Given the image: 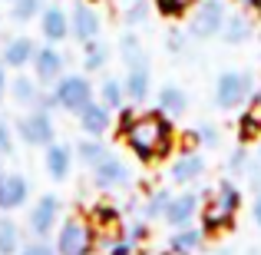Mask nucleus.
Wrapping results in <instances>:
<instances>
[{"mask_svg": "<svg viewBox=\"0 0 261 255\" xmlns=\"http://www.w3.org/2000/svg\"><path fill=\"white\" fill-rule=\"evenodd\" d=\"M122 140L139 159H162L172 149V126L162 113H139L122 129Z\"/></svg>", "mask_w": 261, "mask_h": 255, "instance_id": "1", "label": "nucleus"}, {"mask_svg": "<svg viewBox=\"0 0 261 255\" xmlns=\"http://www.w3.org/2000/svg\"><path fill=\"white\" fill-rule=\"evenodd\" d=\"M238 205H242V192H238L231 182H222L208 199H205V209H202L205 232H218V229H225V225H231Z\"/></svg>", "mask_w": 261, "mask_h": 255, "instance_id": "2", "label": "nucleus"}, {"mask_svg": "<svg viewBox=\"0 0 261 255\" xmlns=\"http://www.w3.org/2000/svg\"><path fill=\"white\" fill-rule=\"evenodd\" d=\"M255 93V77L248 70H225L215 80V106L218 109H238Z\"/></svg>", "mask_w": 261, "mask_h": 255, "instance_id": "3", "label": "nucleus"}, {"mask_svg": "<svg viewBox=\"0 0 261 255\" xmlns=\"http://www.w3.org/2000/svg\"><path fill=\"white\" fill-rule=\"evenodd\" d=\"M96 236H93V222L83 216H70L57 232V255H93Z\"/></svg>", "mask_w": 261, "mask_h": 255, "instance_id": "4", "label": "nucleus"}, {"mask_svg": "<svg viewBox=\"0 0 261 255\" xmlns=\"http://www.w3.org/2000/svg\"><path fill=\"white\" fill-rule=\"evenodd\" d=\"M50 96H53V106L66 109V113H80L86 103H93V83L80 73H63L53 83Z\"/></svg>", "mask_w": 261, "mask_h": 255, "instance_id": "5", "label": "nucleus"}, {"mask_svg": "<svg viewBox=\"0 0 261 255\" xmlns=\"http://www.w3.org/2000/svg\"><path fill=\"white\" fill-rule=\"evenodd\" d=\"M17 133L27 146H40L46 149L50 143H57V126H53L50 109H27L17 120Z\"/></svg>", "mask_w": 261, "mask_h": 255, "instance_id": "6", "label": "nucleus"}, {"mask_svg": "<svg viewBox=\"0 0 261 255\" xmlns=\"http://www.w3.org/2000/svg\"><path fill=\"white\" fill-rule=\"evenodd\" d=\"M225 17H228V13H225L222 0H205L189 20V37L192 40H208V37H215V33H222Z\"/></svg>", "mask_w": 261, "mask_h": 255, "instance_id": "7", "label": "nucleus"}, {"mask_svg": "<svg viewBox=\"0 0 261 255\" xmlns=\"http://www.w3.org/2000/svg\"><path fill=\"white\" fill-rule=\"evenodd\" d=\"M57 222H60V199L53 196V192H46V196H40L37 202H33L27 229H30L33 239H50V232L57 229Z\"/></svg>", "mask_w": 261, "mask_h": 255, "instance_id": "8", "label": "nucleus"}, {"mask_svg": "<svg viewBox=\"0 0 261 255\" xmlns=\"http://www.w3.org/2000/svg\"><path fill=\"white\" fill-rule=\"evenodd\" d=\"M30 66H33V80H37L40 86H53L60 77H63L66 60H63V53H60L53 43H46V47H37Z\"/></svg>", "mask_w": 261, "mask_h": 255, "instance_id": "9", "label": "nucleus"}, {"mask_svg": "<svg viewBox=\"0 0 261 255\" xmlns=\"http://www.w3.org/2000/svg\"><path fill=\"white\" fill-rule=\"evenodd\" d=\"M93 182H96V189H119V186H126L129 179H133V172H129V166L119 159V156H113L109 153L102 163H96L93 169Z\"/></svg>", "mask_w": 261, "mask_h": 255, "instance_id": "10", "label": "nucleus"}, {"mask_svg": "<svg viewBox=\"0 0 261 255\" xmlns=\"http://www.w3.org/2000/svg\"><path fill=\"white\" fill-rule=\"evenodd\" d=\"M198 192H178V196L169 199V205H166V222L172 225V229H189L192 225V219L198 216Z\"/></svg>", "mask_w": 261, "mask_h": 255, "instance_id": "11", "label": "nucleus"}, {"mask_svg": "<svg viewBox=\"0 0 261 255\" xmlns=\"http://www.w3.org/2000/svg\"><path fill=\"white\" fill-rule=\"evenodd\" d=\"M70 37L80 40V43H89V40L99 37V13H96L86 0H80L70 10Z\"/></svg>", "mask_w": 261, "mask_h": 255, "instance_id": "12", "label": "nucleus"}, {"mask_svg": "<svg viewBox=\"0 0 261 255\" xmlns=\"http://www.w3.org/2000/svg\"><path fill=\"white\" fill-rule=\"evenodd\" d=\"M30 196V182L20 172H4L0 176V212H13L20 205H27Z\"/></svg>", "mask_w": 261, "mask_h": 255, "instance_id": "13", "label": "nucleus"}, {"mask_svg": "<svg viewBox=\"0 0 261 255\" xmlns=\"http://www.w3.org/2000/svg\"><path fill=\"white\" fill-rule=\"evenodd\" d=\"M40 33L46 43H63L70 37V13L63 7H43L40 10Z\"/></svg>", "mask_w": 261, "mask_h": 255, "instance_id": "14", "label": "nucleus"}, {"mask_svg": "<svg viewBox=\"0 0 261 255\" xmlns=\"http://www.w3.org/2000/svg\"><path fill=\"white\" fill-rule=\"evenodd\" d=\"M76 116H80V126H83V133H86V136H102L109 126H113V109H109L102 100L86 103V106L80 109Z\"/></svg>", "mask_w": 261, "mask_h": 255, "instance_id": "15", "label": "nucleus"}, {"mask_svg": "<svg viewBox=\"0 0 261 255\" xmlns=\"http://www.w3.org/2000/svg\"><path fill=\"white\" fill-rule=\"evenodd\" d=\"M33 53H37V43L30 37H13L4 43V53H0V63L10 66V70H23V66L33 63Z\"/></svg>", "mask_w": 261, "mask_h": 255, "instance_id": "16", "label": "nucleus"}, {"mask_svg": "<svg viewBox=\"0 0 261 255\" xmlns=\"http://www.w3.org/2000/svg\"><path fill=\"white\" fill-rule=\"evenodd\" d=\"M43 166H46V176L53 182H63L73 169V149L66 143H50L46 146V156H43Z\"/></svg>", "mask_w": 261, "mask_h": 255, "instance_id": "17", "label": "nucleus"}, {"mask_svg": "<svg viewBox=\"0 0 261 255\" xmlns=\"http://www.w3.org/2000/svg\"><path fill=\"white\" fill-rule=\"evenodd\" d=\"M149 86H152V77H149V60H146V63L126 66L122 89H126V100H129V103H142V100L149 96Z\"/></svg>", "mask_w": 261, "mask_h": 255, "instance_id": "18", "label": "nucleus"}, {"mask_svg": "<svg viewBox=\"0 0 261 255\" xmlns=\"http://www.w3.org/2000/svg\"><path fill=\"white\" fill-rule=\"evenodd\" d=\"M202 176H205V159L198 153H182L172 163V169H169V179H172L175 186H189V182H195V179H202Z\"/></svg>", "mask_w": 261, "mask_h": 255, "instance_id": "19", "label": "nucleus"}, {"mask_svg": "<svg viewBox=\"0 0 261 255\" xmlns=\"http://www.w3.org/2000/svg\"><path fill=\"white\" fill-rule=\"evenodd\" d=\"M185 109H189V96H185L182 86L166 83L159 89V113L162 116H182Z\"/></svg>", "mask_w": 261, "mask_h": 255, "instance_id": "20", "label": "nucleus"}, {"mask_svg": "<svg viewBox=\"0 0 261 255\" xmlns=\"http://www.w3.org/2000/svg\"><path fill=\"white\" fill-rule=\"evenodd\" d=\"M20 249H23V232L10 219V212H4L0 216V255H17Z\"/></svg>", "mask_w": 261, "mask_h": 255, "instance_id": "21", "label": "nucleus"}, {"mask_svg": "<svg viewBox=\"0 0 261 255\" xmlns=\"http://www.w3.org/2000/svg\"><path fill=\"white\" fill-rule=\"evenodd\" d=\"M248 37H251V17L248 13H231V17H225V27H222L225 43H245Z\"/></svg>", "mask_w": 261, "mask_h": 255, "instance_id": "22", "label": "nucleus"}, {"mask_svg": "<svg viewBox=\"0 0 261 255\" xmlns=\"http://www.w3.org/2000/svg\"><path fill=\"white\" fill-rule=\"evenodd\" d=\"M202 245V232L198 229H175V236L169 239V255H192Z\"/></svg>", "mask_w": 261, "mask_h": 255, "instance_id": "23", "label": "nucleus"}, {"mask_svg": "<svg viewBox=\"0 0 261 255\" xmlns=\"http://www.w3.org/2000/svg\"><path fill=\"white\" fill-rule=\"evenodd\" d=\"M76 156H80V163H83L86 169H93L96 163H102L109 156V146H106V143H99V140H83L76 146Z\"/></svg>", "mask_w": 261, "mask_h": 255, "instance_id": "24", "label": "nucleus"}, {"mask_svg": "<svg viewBox=\"0 0 261 255\" xmlns=\"http://www.w3.org/2000/svg\"><path fill=\"white\" fill-rule=\"evenodd\" d=\"M119 53H122V63L133 66V63H146V47H142V40L136 37V33H126V37L119 40Z\"/></svg>", "mask_w": 261, "mask_h": 255, "instance_id": "25", "label": "nucleus"}, {"mask_svg": "<svg viewBox=\"0 0 261 255\" xmlns=\"http://www.w3.org/2000/svg\"><path fill=\"white\" fill-rule=\"evenodd\" d=\"M106 60H109V50L99 43V40H89V43H83V66H86V73L102 70V66H106Z\"/></svg>", "mask_w": 261, "mask_h": 255, "instance_id": "26", "label": "nucleus"}, {"mask_svg": "<svg viewBox=\"0 0 261 255\" xmlns=\"http://www.w3.org/2000/svg\"><path fill=\"white\" fill-rule=\"evenodd\" d=\"M43 0H10V20L13 24H30L33 17H40Z\"/></svg>", "mask_w": 261, "mask_h": 255, "instance_id": "27", "label": "nucleus"}, {"mask_svg": "<svg viewBox=\"0 0 261 255\" xmlns=\"http://www.w3.org/2000/svg\"><path fill=\"white\" fill-rule=\"evenodd\" d=\"M99 100L106 103L109 109H119L122 103H126V89H122L119 80L109 77V80H102V86H99Z\"/></svg>", "mask_w": 261, "mask_h": 255, "instance_id": "28", "label": "nucleus"}, {"mask_svg": "<svg viewBox=\"0 0 261 255\" xmlns=\"http://www.w3.org/2000/svg\"><path fill=\"white\" fill-rule=\"evenodd\" d=\"M169 192L166 189H155L152 196L146 199V205H142V219H146V222H152V219H159V216H166V205H169Z\"/></svg>", "mask_w": 261, "mask_h": 255, "instance_id": "29", "label": "nucleus"}, {"mask_svg": "<svg viewBox=\"0 0 261 255\" xmlns=\"http://www.w3.org/2000/svg\"><path fill=\"white\" fill-rule=\"evenodd\" d=\"M149 20V0H133V4L126 7V24L129 27H139Z\"/></svg>", "mask_w": 261, "mask_h": 255, "instance_id": "30", "label": "nucleus"}, {"mask_svg": "<svg viewBox=\"0 0 261 255\" xmlns=\"http://www.w3.org/2000/svg\"><path fill=\"white\" fill-rule=\"evenodd\" d=\"M192 4H195V0H155V7H159L166 17H178V13H185Z\"/></svg>", "mask_w": 261, "mask_h": 255, "instance_id": "31", "label": "nucleus"}, {"mask_svg": "<svg viewBox=\"0 0 261 255\" xmlns=\"http://www.w3.org/2000/svg\"><path fill=\"white\" fill-rule=\"evenodd\" d=\"M248 166H251V163H248V149L238 146L235 153H231V159H228V169L235 172V176H245V172H248Z\"/></svg>", "mask_w": 261, "mask_h": 255, "instance_id": "32", "label": "nucleus"}, {"mask_svg": "<svg viewBox=\"0 0 261 255\" xmlns=\"http://www.w3.org/2000/svg\"><path fill=\"white\" fill-rule=\"evenodd\" d=\"M0 156H13V126L0 116Z\"/></svg>", "mask_w": 261, "mask_h": 255, "instance_id": "33", "label": "nucleus"}, {"mask_svg": "<svg viewBox=\"0 0 261 255\" xmlns=\"http://www.w3.org/2000/svg\"><path fill=\"white\" fill-rule=\"evenodd\" d=\"M17 255H57V249L46 245V239H33V242H23V249Z\"/></svg>", "mask_w": 261, "mask_h": 255, "instance_id": "34", "label": "nucleus"}, {"mask_svg": "<svg viewBox=\"0 0 261 255\" xmlns=\"http://www.w3.org/2000/svg\"><path fill=\"white\" fill-rule=\"evenodd\" d=\"M166 47H169V53H182L185 47H189V40H185L182 30H169L166 33Z\"/></svg>", "mask_w": 261, "mask_h": 255, "instance_id": "35", "label": "nucleus"}, {"mask_svg": "<svg viewBox=\"0 0 261 255\" xmlns=\"http://www.w3.org/2000/svg\"><path fill=\"white\" fill-rule=\"evenodd\" d=\"M192 140L205 143V146H215V143H218V129L215 126H198L195 133H192Z\"/></svg>", "mask_w": 261, "mask_h": 255, "instance_id": "36", "label": "nucleus"}, {"mask_svg": "<svg viewBox=\"0 0 261 255\" xmlns=\"http://www.w3.org/2000/svg\"><path fill=\"white\" fill-rule=\"evenodd\" d=\"M133 252H136V242H129L126 236L109 242V255H133Z\"/></svg>", "mask_w": 261, "mask_h": 255, "instance_id": "37", "label": "nucleus"}, {"mask_svg": "<svg viewBox=\"0 0 261 255\" xmlns=\"http://www.w3.org/2000/svg\"><path fill=\"white\" fill-rule=\"evenodd\" d=\"M93 219L99 225H113L119 216H116V209H109V205H96V209H93Z\"/></svg>", "mask_w": 261, "mask_h": 255, "instance_id": "38", "label": "nucleus"}, {"mask_svg": "<svg viewBox=\"0 0 261 255\" xmlns=\"http://www.w3.org/2000/svg\"><path fill=\"white\" fill-rule=\"evenodd\" d=\"M258 129H261V120H258V113H248V116L242 120V136L248 140V136H255Z\"/></svg>", "mask_w": 261, "mask_h": 255, "instance_id": "39", "label": "nucleus"}, {"mask_svg": "<svg viewBox=\"0 0 261 255\" xmlns=\"http://www.w3.org/2000/svg\"><path fill=\"white\" fill-rule=\"evenodd\" d=\"M245 176H248V182H251V189H261V169L258 166H248V172H245Z\"/></svg>", "mask_w": 261, "mask_h": 255, "instance_id": "40", "label": "nucleus"}, {"mask_svg": "<svg viewBox=\"0 0 261 255\" xmlns=\"http://www.w3.org/2000/svg\"><path fill=\"white\" fill-rule=\"evenodd\" d=\"M7 93H10V80H7V70H4V63H0V103L7 100Z\"/></svg>", "mask_w": 261, "mask_h": 255, "instance_id": "41", "label": "nucleus"}, {"mask_svg": "<svg viewBox=\"0 0 261 255\" xmlns=\"http://www.w3.org/2000/svg\"><path fill=\"white\" fill-rule=\"evenodd\" d=\"M242 10H261V0H235Z\"/></svg>", "mask_w": 261, "mask_h": 255, "instance_id": "42", "label": "nucleus"}, {"mask_svg": "<svg viewBox=\"0 0 261 255\" xmlns=\"http://www.w3.org/2000/svg\"><path fill=\"white\" fill-rule=\"evenodd\" d=\"M251 212H255V222H258V229H261V189L255 192V209H251Z\"/></svg>", "mask_w": 261, "mask_h": 255, "instance_id": "43", "label": "nucleus"}, {"mask_svg": "<svg viewBox=\"0 0 261 255\" xmlns=\"http://www.w3.org/2000/svg\"><path fill=\"white\" fill-rule=\"evenodd\" d=\"M251 106H255V113L261 109V89H258V93H251Z\"/></svg>", "mask_w": 261, "mask_h": 255, "instance_id": "44", "label": "nucleus"}, {"mask_svg": "<svg viewBox=\"0 0 261 255\" xmlns=\"http://www.w3.org/2000/svg\"><path fill=\"white\" fill-rule=\"evenodd\" d=\"M258 159H261V143H258Z\"/></svg>", "mask_w": 261, "mask_h": 255, "instance_id": "45", "label": "nucleus"}, {"mask_svg": "<svg viewBox=\"0 0 261 255\" xmlns=\"http://www.w3.org/2000/svg\"><path fill=\"white\" fill-rule=\"evenodd\" d=\"M0 176H4V166H0Z\"/></svg>", "mask_w": 261, "mask_h": 255, "instance_id": "46", "label": "nucleus"}, {"mask_svg": "<svg viewBox=\"0 0 261 255\" xmlns=\"http://www.w3.org/2000/svg\"><path fill=\"white\" fill-rule=\"evenodd\" d=\"M248 255H258V252H248Z\"/></svg>", "mask_w": 261, "mask_h": 255, "instance_id": "47", "label": "nucleus"}, {"mask_svg": "<svg viewBox=\"0 0 261 255\" xmlns=\"http://www.w3.org/2000/svg\"><path fill=\"white\" fill-rule=\"evenodd\" d=\"M86 4H89V0H86Z\"/></svg>", "mask_w": 261, "mask_h": 255, "instance_id": "48", "label": "nucleus"}]
</instances>
